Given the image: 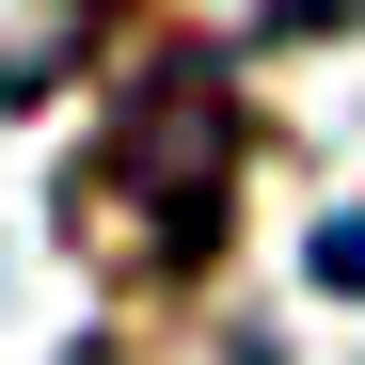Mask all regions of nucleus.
<instances>
[{"mask_svg": "<svg viewBox=\"0 0 365 365\" xmlns=\"http://www.w3.org/2000/svg\"><path fill=\"white\" fill-rule=\"evenodd\" d=\"M222 222H238V80L222 48H159L64 175V238L111 286H175L222 255Z\"/></svg>", "mask_w": 365, "mask_h": 365, "instance_id": "1", "label": "nucleus"}, {"mask_svg": "<svg viewBox=\"0 0 365 365\" xmlns=\"http://www.w3.org/2000/svg\"><path fill=\"white\" fill-rule=\"evenodd\" d=\"M318 286H365V222H334V238H318Z\"/></svg>", "mask_w": 365, "mask_h": 365, "instance_id": "2", "label": "nucleus"}]
</instances>
